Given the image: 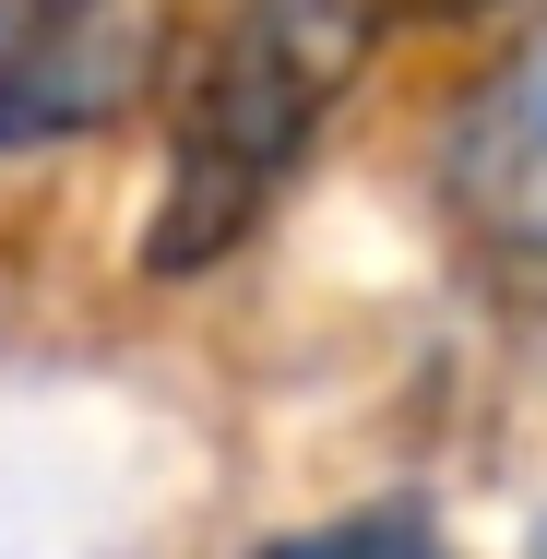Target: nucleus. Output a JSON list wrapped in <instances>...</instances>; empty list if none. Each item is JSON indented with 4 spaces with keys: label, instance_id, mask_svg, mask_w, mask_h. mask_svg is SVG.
Wrapping results in <instances>:
<instances>
[{
    "label": "nucleus",
    "instance_id": "1",
    "mask_svg": "<svg viewBox=\"0 0 547 559\" xmlns=\"http://www.w3.org/2000/svg\"><path fill=\"white\" fill-rule=\"evenodd\" d=\"M393 24L405 0H226L215 36L167 72V179L143 215V274H203L274 215L310 131L345 108Z\"/></svg>",
    "mask_w": 547,
    "mask_h": 559
},
{
    "label": "nucleus",
    "instance_id": "2",
    "mask_svg": "<svg viewBox=\"0 0 547 559\" xmlns=\"http://www.w3.org/2000/svg\"><path fill=\"white\" fill-rule=\"evenodd\" d=\"M167 84V36L119 0H0V155L96 143Z\"/></svg>",
    "mask_w": 547,
    "mask_h": 559
},
{
    "label": "nucleus",
    "instance_id": "3",
    "mask_svg": "<svg viewBox=\"0 0 547 559\" xmlns=\"http://www.w3.org/2000/svg\"><path fill=\"white\" fill-rule=\"evenodd\" d=\"M452 203L476 238H512V250H547V36L512 48L464 108H452Z\"/></svg>",
    "mask_w": 547,
    "mask_h": 559
},
{
    "label": "nucleus",
    "instance_id": "4",
    "mask_svg": "<svg viewBox=\"0 0 547 559\" xmlns=\"http://www.w3.org/2000/svg\"><path fill=\"white\" fill-rule=\"evenodd\" d=\"M250 559H452V536H440V512H417V500H357V512L262 536Z\"/></svg>",
    "mask_w": 547,
    "mask_h": 559
},
{
    "label": "nucleus",
    "instance_id": "5",
    "mask_svg": "<svg viewBox=\"0 0 547 559\" xmlns=\"http://www.w3.org/2000/svg\"><path fill=\"white\" fill-rule=\"evenodd\" d=\"M405 12H500V0H405Z\"/></svg>",
    "mask_w": 547,
    "mask_h": 559
},
{
    "label": "nucleus",
    "instance_id": "6",
    "mask_svg": "<svg viewBox=\"0 0 547 559\" xmlns=\"http://www.w3.org/2000/svg\"><path fill=\"white\" fill-rule=\"evenodd\" d=\"M524 559H547V524H536V548H524Z\"/></svg>",
    "mask_w": 547,
    "mask_h": 559
}]
</instances>
